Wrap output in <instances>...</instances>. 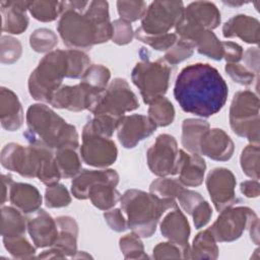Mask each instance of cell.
I'll return each mask as SVG.
<instances>
[{
	"mask_svg": "<svg viewBox=\"0 0 260 260\" xmlns=\"http://www.w3.org/2000/svg\"><path fill=\"white\" fill-rule=\"evenodd\" d=\"M259 219L258 217L256 219H254L250 225H249V231H250V237H251V240L256 244L258 245L259 244Z\"/></svg>",
	"mask_w": 260,
	"mask_h": 260,
	"instance_id": "obj_59",
	"label": "cell"
},
{
	"mask_svg": "<svg viewBox=\"0 0 260 260\" xmlns=\"http://www.w3.org/2000/svg\"><path fill=\"white\" fill-rule=\"evenodd\" d=\"M121 208L127 215V225L140 238H149L155 231L161 215L177 206L175 198H161L150 192L129 189L120 199Z\"/></svg>",
	"mask_w": 260,
	"mask_h": 260,
	"instance_id": "obj_4",
	"label": "cell"
},
{
	"mask_svg": "<svg viewBox=\"0 0 260 260\" xmlns=\"http://www.w3.org/2000/svg\"><path fill=\"white\" fill-rule=\"evenodd\" d=\"M220 24V12L209 1H195L184 8L182 17L175 26L179 39L194 45L203 30H212ZM195 47V46H194Z\"/></svg>",
	"mask_w": 260,
	"mask_h": 260,
	"instance_id": "obj_9",
	"label": "cell"
},
{
	"mask_svg": "<svg viewBox=\"0 0 260 260\" xmlns=\"http://www.w3.org/2000/svg\"><path fill=\"white\" fill-rule=\"evenodd\" d=\"M218 247L209 229L201 231L193 239L189 250V259H216Z\"/></svg>",
	"mask_w": 260,
	"mask_h": 260,
	"instance_id": "obj_30",
	"label": "cell"
},
{
	"mask_svg": "<svg viewBox=\"0 0 260 260\" xmlns=\"http://www.w3.org/2000/svg\"><path fill=\"white\" fill-rule=\"evenodd\" d=\"M55 219L58 226V237L52 247L59 249L66 257L73 258L78 252V224L73 217L68 215L58 216Z\"/></svg>",
	"mask_w": 260,
	"mask_h": 260,
	"instance_id": "obj_27",
	"label": "cell"
},
{
	"mask_svg": "<svg viewBox=\"0 0 260 260\" xmlns=\"http://www.w3.org/2000/svg\"><path fill=\"white\" fill-rule=\"evenodd\" d=\"M222 35L225 39L239 38L248 44H258L260 23L255 17L238 14L231 17L222 26Z\"/></svg>",
	"mask_w": 260,
	"mask_h": 260,
	"instance_id": "obj_23",
	"label": "cell"
},
{
	"mask_svg": "<svg viewBox=\"0 0 260 260\" xmlns=\"http://www.w3.org/2000/svg\"><path fill=\"white\" fill-rule=\"evenodd\" d=\"M222 59H224L226 63H239V61L242 60L244 54V50L239 44L230 41L222 42Z\"/></svg>",
	"mask_w": 260,
	"mask_h": 260,
	"instance_id": "obj_54",
	"label": "cell"
},
{
	"mask_svg": "<svg viewBox=\"0 0 260 260\" xmlns=\"http://www.w3.org/2000/svg\"><path fill=\"white\" fill-rule=\"evenodd\" d=\"M245 62V67L252 71L257 77L259 74V48L253 47L248 48L246 52L243 54L242 58Z\"/></svg>",
	"mask_w": 260,
	"mask_h": 260,
	"instance_id": "obj_55",
	"label": "cell"
},
{
	"mask_svg": "<svg viewBox=\"0 0 260 260\" xmlns=\"http://www.w3.org/2000/svg\"><path fill=\"white\" fill-rule=\"evenodd\" d=\"M0 120L7 131L18 130L23 124V110L18 96L4 86L0 89Z\"/></svg>",
	"mask_w": 260,
	"mask_h": 260,
	"instance_id": "obj_24",
	"label": "cell"
},
{
	"mask_svg": "<svg viewBox=\"0 0 260 260\" xmlns=\"http://www.w3.org/2000/svg\"><path fill=\"white\" fill-rule=\"evenodd\" d=\"M121 196L116 187L109 183H99L88 191V198L92 205L105 211L113 208L120 201Z\"/></svg>",
	"mask_w": 260,
	"mask_h": 260,
	"instance_id": "obj_31",
	"label": "cell"
},
{
	"mask_svg": "<svg viewBox=\"0 0 260 260\" xmlns=\"http://www.w3.org/2000/svg\"><path fill=\"white\" fill-rule=\"evenodd\" d=\"M55 150L39 144L7 143L1 150L0 160L3 168L15 172L24 178H38V174L46 156Z\"/></svg>",
	"mask_w": 260,
	"mask_h": 260,
	"instance_id": "obj_8",
	"label": "cell"
},
{
	"mask_svg": "<svg viewBox=\"0 0 260 260\" xmlns=\"http://www.w3.org/2000/svg\"><path fill=\"white\" fill-rule=\"evenodd\" d=\"M194 49L195 47L192 43L178 39L176 43L168 51H166L164 60L169 65H176L191 57Z\"/></svg>",
	"mask_w": 260,
	"mask_h": 260,
	"instance_id": "obj_45",
	"label": "cell"
},
{
	"mask_svg": "<svg viewBox=\"0 0 260 260\" xmlns=\"http://www.w3.org/2000/svg\"><path fill=\"white\" fill-rule=\"evenodd\" d=\"M194 46L197 52L212 60L219 61L223 57L222 42H220L212 30H203L195 40Z\"/></svg>",
	"mask_w": 260,
	"mask_h": 260,
	"instance_id": "obj_33",
	"label": "cell"
},
{
	"mask_svg": "<svg viewBox=\"0 0 260 260\" xmlns=\"http://www.w3.org/2000/svg\"><path fill=\"white\" fill-rule=\"evenodd\" d=\"M31 1H0L2 30L12 35L22 34L28 26V10Z\"/></svg>",
	"mask_w": 260,
	"mask_h": 260,
	"instance_id": "obj_22",
	"label": "cell"
},
{
	"mask_svg": "<svg viewBox=\"0 0 260 260\" xmlns=\"http://www.w3.org/2000/svg\"><path fill=\"white\" fill-rule=\"evenodd\" d=\"M156 128L148 116L139 114L123 116L117 127V137L124 148L130 149L150 136Z\"/></svg>",
	"mask_w": 260,
	"mask_h": 260,
	"instance_id": "obj_17",
	"label": "cell"
},
{
	"mask_svg": "<svg viewBox=\"0 0 260 260\" xmlns=\"http://www.w3.org/2000/svg\"><path fill=\"white\" fill-rule=\"evenodd\" d=\"M192 217H193V222L196 229H201L203 226H205L211 216H212V208L209 205V203L205 200H202L192 211L191 213Z\"/></svg>",
	"mask_w": 260,
	"mask_h": 260,
	"instance_id": "obj_51",
	"label": "cell"
},
{
	"mask_svg": "<svg viewBox=\"0 0 260 260\" xmlns=\"http://www.w3.org/2000/svg\"><path fill=\"white\" fill-rule=\"evenodd\" d=\"M68 74L67 50H53L46 54L28 77V92L39 102L50 103Z\"/></svg>",
	"mask_w": 260,
	"mask_h": 260,
	"instance_id": "obj_5",
	"label": "cell"
},
{
	"mask_svg": "<svg viewBox=\"0 0 260 260\" xmlns=\"http://www.w3.org/2000/svg\"><path fill=\"white\" fill-rule=\"evenodd\" d=\"M68 74L67 78H81L87 68L91 65L89 57L80 50L68 49Z\"/></svg>",
	"mask_w": 260,
	"mask_h": 260,
	"instance_id": "obj_42",
	"label": "cell"
},
{
	"mask_svg": "<svg viewBox=\"0 0 260 260\" xmlns=\"http://www.w3.org/2000/svg\"><path fill=\"white\" fill-rule=\"evenodd\" d=\"M80 156L83 162L95 168H108L118 157V149L115 142L109 138L99 135L83 126Z\"/></svg>",
	"mask_w": 260,
	"mask_h": 260,
	"instance_id": "obj_14",
	"label": "cell"
},
{
	"mask_svg": "<svg viewBox=\"0 0 260 260\" xmlns=\"http://www.w3.org/2000/svg\"><path fill=\"white\" fill-rule=\"evenodd\" d=\"M240 165L243 173L254 179H259V144L247 145L241 153Z\"/></svg>",
	"mask_w": 260,
	"mask_h": 260,
	"instance_id": "obj_39",
	"label": "cell"
},
{
	"mask_svg": "<svg viewBox=\"0 0 260 260\" xmlns=\"http://www.w3.org/2000/svg\"><path fill=\"white\" fill-rule=\"evenodd\" d=\"M171 73L172 68L164 59L149 61L146 58L136 63L131 72V79L139 89L144 104L149 105L165 95L169 88Z\"/></svg>",
	"mask_w": 260,
	"mask_h": 260,
	"instance_id": "obj_7",
	"label": "cell"
},
{
	"mask_svg": "<svg viewBox=\"0 0 260 260\" xmlns=\"http://www.w3.org/2000/svg\"><path fill=\"white\" fill-rule=\"evenodd\" d=\"M13 183L12 177L10 175H2V198H1V204L3 205L5 203V201L8 199V195H9V190L10 187Z\"/></svg>",
	"mask_w": 260,
	"mask_h": 260,
	"instance_id": "obj_57",
	"label": "cell"
},
{
	"mask_svg": "<svg viewBox=\"0 0 260 260\" xmlns=\"http://www.w3.org/2000/svg\"><path fill=\"white\" fill-rule=\"evenodd\" d=\"M241 192L248 198H256L260 194V185L258 180H247L240 185Z\"/></svg>",
	"mask_w": 260,
	"mask_h": 260,
	"instance_id": "obj_56",
	"label": "cell"
},
{
	"mask_svg": "<svg viewBox=\"0 0 260 260\" xmlns=\"http://www.w3.org/2000/svg\"><path fill=\"white\" fill-rule=\"evenodd\" d=\"M148 118L156 127H167L175 119V108L167 98L160 96L149 104Z\"/></svg>",
	"mask_w": 260,
	"mask_h": 260,
	"instance_id": "obj_34",
	"label": "cell"
},
{
	"mask_svg": "<svg viewBox=\"0 0 260 260\" xmlns=\"http://www.w3.org/2000/svg\"><path fill=\"white\" fill-rule=\"evenodd\" d=\"M71 202V196L62 184L47 186L45 191V204L49 208H60L68 206Z\"/></svg>",
	"mask_w": 260,
	"mask_h": 260,
	"instance_id": "obj_44",
	"label": "cell"
},
{
	"mask_svg": "<svg viewBox=\"0 0 260 260\" xmlns=\"http://www.w3.org/2000/svg\"><path fill=\"white\" fill-rule=\"evenodd\" d=\"M55 160L62 178H74L81 172V159L76 148L64 147L55 150Z\"/></svg>",
	"mask_w": 260,
	"mask_h": 260,
	"instance_id": "obj_32",
	"label": "cell"
},
{
	"mask_svg": "<svg viewBox=\"0 0 260 260\" xmlns=\"http://www.w3.org/2000/svg\"><path fill=\"white\" fill-rule=\"evenodd\" d=\"M113 32H112V42L119 46H124L132 42L134 37V31L130 22L125 21L121 18L115 19L112 22Z\"/></svg>",
	"mask_w": 260,
	"mask_h": 260,
	"instance_id": "obj_48",
	"label": "cell"
},
{
	"mask_svg": "<svg viewBox=\"0 0 260 260\" xmlns=\"http://www.w3.org/2000/svg\"><path fill=\"white\" fill-rule=\"evenodd\" d=\"M22 46L19 40L10 37H1V49H0V60L3 64H13L21 56Z\"/></svg>",
	"mask_w": 260,
	"mask_h": 260,
	"instance_id": "obj_47",
	"label": "cell"
},
{
	"mask_svg": "<svg viewBox=\"0 0 260 260\" xmlns=\"http://www.w3.org/2000/svg\"><path fill=\"white\" fill-rule=\"evenodd\" d=\"M224 4L229 5V6H240V5H243L245 4V2H234V1H228V2H223Z\"/></svg>",
	"mask_w": 260,
	"mask_h": 260,
	"instance_id": "obj_60",
	"label": "cell"
},
{
	"mask_svg": "<svg viewBox=\"0 0 260 260\" xmlns=\"http://www.w3.org/2000/svg\"><path fill=\"white\" fill-rule=\"evenodd\" d=\"M152 257L154 259H180L184 258V253L178 245L169 241L157 244L152 250Z\"/></svg>",
	"mask_w": 260,
	"mask_h": 260,
	"instance_id": "obj_50",
	"label": "cell"
},
{
	"mask_svg": "<svg viewBox=\"0 0 260 260\" xmlns=\"http://www.w3.org/2000/svg\"><path fill=\"white\" fill-rule=\"evenodd\" d=\"M228 94L225 80L216 68L207 63L184 67L174 87V96L181 109L203 118L217 114L225 105Z\"/></svg>",
	"mask_w": 260,
	"mask_h": 260,
	"instance_id": "obj_1",
	"label": "cell"
},
{
	"mask_svg": "<svg viewBox=\"0 0 260 260\" xmlns=\"http://www.w3.org/2000/svg\"><path fill=\"white\" fill-rule=\"evenodd\" d=\"M19 209L13 206L1 208V235L2 237L24 236L27 230V219Z\"/></svg>",
	"mask_w": 260,
	"mask_h": 260,
	"instance_id": "obj_29",
	"label": "cell"
},
{
	"mask_svg": "<svg viewBox=\"0 0 260 260\" xmlns=\"http://www.w3.org/2000/svg\"><path fill=\"white\" fill-rule=\"evenodd\" d=\"M178 200H179L181 207L184 209V211H186L188 214L191 215L194 208L202 200H204V198L201 196L200 193L184 188V190L178 196Z\"/></svg>",
	"mask_w": 260,
	"mask_h": 260,
	"instance_id": "obj_52",
	"label": "cell"
},
{
	"mask_svg": "<svg viewBox=\"0 0 260 260\" xmlns=\"http://www.w3.org/2000/svg\"><path fill=\"white\" fill-rule=\"evenodd\" d=\"M58 44L57 35L49 28H38L29 37V46L37 53H50Z\"/></svg>",
	"mask_w": 260,
	"mask_h": 260,
	"instance_id": "obj_38",
	"label": "cell"
},
{
	"mask_svg": "<svg viewBox=\"0 0 260 260\" xmlns=\"http://www.w3.org/2000/svg\"><path fill=\"white\" fill-rule=\"evenodd\" d=\"M184 8L182 1H153L147 6L139 28L150 36L169 34L179 22Z\"/></svg>",
	"mask_w": 260,
	"mask_h": 260,
	"instance_id": "obj_11",
	"label": "cell"
},
{
	"mask_svg": "<svg viewBox=\"0 0 260 260\" xmlns=\"http://www.w3.org/2000/svg\"><path fill=\"white\" fill-rule=\"evenodd\" d=\"M104 217L110 229L117 233H122L128 229L127 220L119 208L107 210L104 213Z\"/></svg>",
	"mask_w": 260,
	"mask_h": 260,
	"instance_id": "obj_53",
	"label": "cell"
},
{
	"mask_svg": "<svg viewBox=\"0 0 260 260\" xmlns=\"http://www.w3.org/2000/svg\"><path fill=\"white\" fill-rule=\"evenodd\" d=\"M206 164L199 153L186 152L180 149L179 181L187 187H197L202 184Z\"/></svg>",
	"mask_w": 260,
	"mask_h": 260,
	"instance_id": "obj_25",
	"label": "cell"
},
{
	"mask_svg": "<svg viewBox=\"0 0 260 260\" xmlns=\"http://www.w3.org/2000/svg\"><path fill=\"white\" fill-rule=\"evenodd\" d=\"M111 71L106 66L101 64H91L81 77V81L89 85L91 88L102 92L109 85Z\"/></svg>",
	"mask_w": 260,
	"mask_h": 260,
	"instance_id": "obj_37",
	"label": "cell"
},
{
	"mask_svg": "<svg viewBox=\"0 0 260 260\" xmlns=\"http://www.w3.org/2000/svg\"><path fill=\"white\" fill-rule=\"evenodd\" d=\"M25 118L27 131L23 135L29 143H39L53 150L79 146L75 126L67 123L45 104L30 105Z\"/></svg>",
	"mask_w": 260,
	"mask_h": 260,
	"instance_id": "obj_3",
	"label": "cell"
},
{
	"mask_svg": "<svg viewBox=\"0 0 260 260\" xmlns=\"http://www.w3.org/2000/svg\"><path fill=\"white\" fill-rule=\"evenodd\" d=\"M160 233L166 239L182 249L184 259H189L190 224L187 217L178 206L174 207L161 220Z\"/></svg>",
	"mask_w": 260,
	"mask_h": 260,
	"instance_id": "obj_18",
	"label": "cell"
},
{
	"mask_svg": "<svg viewBox=\"0 0 260 260\" xmlns=\"http://www.w3.org/2000/svg\"><path fill=\"white\" fill-rule=\"evenodd\" d=\"M147 166L158 177L174 176L179 173L180 149L174 136L159 134L146 152Z\"/></svg>",
	"mask_w": 260,
	"mask_h": 260,
	"instance_id": "obj_12",
	"label": "cell"
},
{
	"mask_svg": "<svg viewBox=\"0 0 260 260\" xmlns=\"http://www.w3.org/2000/svg\"><path fill=\"white\" fill-rule=\"evenodd\" d=\"M38 258L41 259H64L66 258V256L57 248L55 247H50L49 250H45L43 251Z\"/></svg>",
	"mask_w": 260,
	"mask_h": 260,
	"instance_id": "obj_58",
	"label": "cell"
},
{
	"mask_svg": "<svg viewBox=\"0 0 260 260\" xmlns=\"http://www.w3.org/2000/svg\"><path fill=\"white\" fill-rule=\"evenodd\" d=\"M257 217L255 211L250 207L232 206L220 211L209 231L216 242H234L241 238L245 230Z\"/></svg>",
	"mask_w": 260,
	"mask_h": 260,
	"instance_id": "obj_13",
	"label": "cell"
},
{
	"mask_svg": "<svg viewBox=\"0 0 260 260\" xmlns=\"http://www.w3.org/2000/svg\"><path fill=\"white\" fill-rule=\"evenodd\" d=\"M27 232L37 248L52 247L58 237V226L47 211L39 209L27 219Z\"/></svg>",
	"mask_w": 260,
	"mask_h": 260,
	"instance_id": "obj_20",
	"label": "cell"
},
{
	"mask_svg": "<svg viewBox=\"0 0 260 260\" xmlns=\"http://www.w3.org/2000/svg\"><path fill=\"white\" fill-rule=\"evenodd\" d=\"M224 70L235 82L241 85H251L255 77L258 79V77L252 71L239 63H226Z\"/></svg>",
	"mask_w": 260,
	"mask_h": 260,
	"instance_id": "obj_49",
	"label": "cell"
},
{
	"mask_svg": "<svg viewBox=\"0 0 260 260\" xmlns=\"http://www.w3.org/2000/svg\"><path fill=\"white\" fill-rule=\"evenodd\" d=\"M235 150V144L225 131L220 128H209L201 137L199 154H203L213 160L226 161Z\"/></svg>",
	"mask_w": 260,
	"mask_h": 260,
	"instance_id": "obj_19",
	"label": "cell"
},
{
	"mask_svg": "<svg viewBox=\"0 0 260 260\" xmlns=\"http://www.w3.org/2000/svg\"><path fill=\"white\" fill-rule=\"evenodd\" d=\"M119 246L125 259H147L140 237L135 233L125 235L119 240Z\"/></svg>",
	"mask_w": 260,
	"mask_h": 260,
	"instance_id": "obj_41",
	"label": "cell"
},
{
	"mask_svg": "<svg viewBox=\"0 0 260 260\" xmlns=\"http://www.w3.org/2000/svg\"><path fill=\"white\" fill-rule=\"evenodd\" d=\"M57 29L70 49L90 50L94 45L107 43L113 32L109 3L102 0L62 2Z\"/></svg>",
	"mask_w": 260,
	"mask_h": 260,
	"instance_id": "obj_2",
	"label": "cell"
},
{
	"mask_svg": "<svg viewBox=\"0 0 260 260\" xmlns=\"http://www.w3.org/2000/svg\"><path fill=\"white\" fill-rule=\"evenodd\" d=\"M31 16L42 22H51L62 13V2L59 1H31L29 8Z\"/></svg>",
	"mask_w": 260,
	"mask_h": 260,
	"instance_id": "obj_35",
	"label": "cell"
},
{
	"mask_svg": "<svg viewBox=\"0 0 260 260\" xmlns=\"http://www.w3.org/2000/svg\"><path fill=\"white\" fill-rule=\"evenodd\" d=\"M8 199L14 207L24 214L35 213L41 208L43 203L42 195L35 186L19 182L12 183Z\"/></svg>",
	"mask_w": 260,
	"mask_h": 260,
	"instance_id": "obj_26",
	"label": "cell"
},
{
	"mask_svg": "<svg viewBox=\"0 0 260 260\" xmlns=\"http://www.w3.org/2000/svg\"><path fill=\"white\" fill-rule=\"evenodd\" d=\"M210 128L203 119L188 118L182 124V145L191 153H199V143L202 135Z\"/></svg>",
	"mask_w": 260,
	"mask_h": 260,
	"instance_id": "obj_28",
	"label": "cell"
},
{
	"mask_svg": "<svg viewBox=\"0 0 260 260\" xmlns=\"http://www.w3.org/2000/svg\"><path fill=\"white\" fill-rule=\"evenodd\" d=\"M184 190V185L176 179L159 177L151 182L149 192L161 198H178Z\"/></svg>",
	"mask_w": 260,
	"mask_h": 260,
	"instance_id": "obj_40",
	"label": "cell"
},
{
	"mask_svg": "<svg viewBox=\"0 0 260 260\" xmlns=\"http://www.w3.org/2000/svg\"><path fill=\"white\" fill-rule=\"evenodd\" d=\"M146 3L144 1H118L117 10L121 19L132 22L141 19L146 11Z\"/></svg>",
	"mask_w": 260,
	"mask_h": 260,
	"instance_id": "obj_46",
	"label": "cell"
},
{
	"mask_svg": "<svg viewBox=\"0 0 260 260\" xmlns=\"http://www.w3.org/2000/svg\"><path fill=\"white\" fill-rule=\"evenodd\" d=\"M3 244L9 254L15 259L35 258L37 247H34L24 236L3 237Z\"/></svg>",
	"mask_w": 260,
	"mask_h": 260,
	"instance_id": "obj_36",
	"label": "cell"
},
{
	"mask_svg": "<svg viewBox=\"0 0 260 260\" xmlns=\"http://www.w3.org/2000/svg\"><path fill=\"white\" fill-rule=\"evenodd\" d=\"M236 177L233 172L226 168H214L206 178V188L215 209L221 210L234 206L238 202L236 196Z\"/></svg>",
	"mask_w": 260,
	"mask_h": 260,
	"instance_id": "obj_15",
	"label": "cell"
},
{
	"mask_svg": "<svg viewBox=\"0 0 260 260\" xmlns=\"http://www.w3.org/2000/svg\"><path fill=\"white\" fill-rule=\"evenodd\" d=\"M139 108L136 94L130 88L128 82L123 78H115L107 88L102 91L89 108V112L95 115H108L121 119L127 112Z\"/></svg>",
	"mask_w": 260,
	"mask_h": 260,
	"instance_id": "obj_10",
	"label": "cell"
},
{
	"mask_svg": "<svg viewBox=\"0 0 260 260\" xmlns=\"http://www.w3.org/2000/svg\"><path fill=\"white\" fill-rule=\"evenodd\" d=\"M100 93L101 91L80 81L75 85H62L54 93L49 104L57 109L81 112L89 110Z\"/></svg>",
	"mask_w": 260,
	"mask_h": 260,
	"instance_id": "obj_16",
	"label": "cell"
},
{
	"mask_svg": "<svg viewBox=\"0 0 260 260\" xmlns=\"http://www.w3.org/2000/svg\"><path fill=\"white\" fill-rule=\"evenodd\" d=\"M259 98L251 90L234 94L230 107V125L235 134L259 144Z\"/></svg>",
	"mask_w": 260,
	"mask_h": 260,
	"instance_id": "obj_6",
	"label": "cell"
},
{
	"mask_svg": "<svg viewBox=\"0 0 260 260\" xmlns=\"http://www.w3.org/2000/svg\"><path fill=\"white\" fill-rule=\"evenodd\" d=\"M99 183H109L116 187L119 183V174L112 169L83 170L73 178L71 193L76 199H88L89 189Z\"/></svg>",
	"mask_w": 260,
	"mask_h": 260,
	"instance_id": "obj_21",
	"label": "cell"
},
{
	"mask_svg": "<svg viewBox=\"0 0 260 260\" xmlns=\"http://www.w3.org/2000/svg\"><path fill=\"white\" fill-rule=\"evenodd\" d=\"M135 38L151 47L156 51H168L178 40V36L176 34H166V35H155L150 36L144 34L139 27L134 32Z\"/></svg>",
	"mask_w": 260,
	"mask_h": 260,
	"instance_id": "obj_43",
	"label": "cell"
}]
</instances>
